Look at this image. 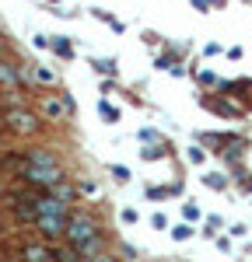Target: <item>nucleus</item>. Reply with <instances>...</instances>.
<instances>
[{"label": "nucleus", "instance_id": "f257e3e1", "mask_svg": "<svg viewBox=\"0 0 252 262\" xmlns=\"http://www.w3.org/2000/svg\"><path fill=\"white\" fill-rule=\"evenodd\" d=\"M91 238H102L98 221H95L88 210H74V213H70V224H67V238H63V242L74 245V248H81V245L91 242Z\"/></svg>", "mask_w": 252, "mask_h": 262}, {"label": "nucleus", "instance_id": "f03ea898", "mask_svg": "<svg viewBox=\"0 0 252 262\" xmlns=\"http://www.w3.org/2000/svg\"><path fill=\"white\" fill-rule=\"evenodd\" d=\"M4 129L14 133V137H35L42 129V116L32 112V108H25V105H14V108L4 112Z\"/></svg>", "mask_w": 252, "mask_h": 262}, {"label": "nucleus", "instance_id": "7ed1b4c3", "mask_svg": "<svg viewBox=\"0 0 252 262\" xmlns=\"http://www.w3.org/2000/svg\"><path fill=\"white\" fill-rule=\"evenodd\" d=\"M18 179L32 189H42V192H53L60 182H67V171L63 168H35V164H21Z\"/></svg>", "mask_w": 252, "mask_h": 262}, {"label": "nucleus", "instance_id": "20e7f679", "mask_svg": "<svg viewBox=\"0 0 252 262\" xmlns=\"http://www.w3.org/2000/svg\"><path fill=\"white\" fill-rule=\"evenodd\" d=\"M70 108H74V101L67 98V95H42L39 98V116L46 122H60L70 116Z\"/></svg>", "mask_w": 252, "mask_h": 262}, {"label": "nucleus", "instance_id": "39448f33", "mask_svg": "<svg viewBox=\"0 0 252 262\" xmlns=\"http://www.w3.org/2000/svg\"><path fill=\"white\" fill-rule=\"evenodd\" d=\"M35 210H39V217H70V213H74V206L56 200L53 192H39V196H35Z\"/></svg>", "mask_w": 252, "mask_h": 262}, {"label": "nucleus", "instance_id": "423d86ee", "mask_svg": "<svg viewBox=\"0 0 252 262\" xmlns=\"http://www.w3.org/2000/svg\"><path fill=\"white\" fill-rule=\"evenodd\" d=\"M67 224H70V217H39L35 227L42 231V238L53 245V242H63L67 238Z\"/></svg>", "mask_w": 252, "mask_h": 262}, {"label": "nucleus", "instance_id": "0eeeda50", "mask_svg": "<svg viewBox=\"0 0 252 262\" xmlns=\"http://www.w3.org/2000/svg\"><path fill=\"white\" fill-rule=\"evenodd\" d=\"M25 77H28L25 67H18V63L0 56V88H18V84H25Z\"/></svg>", "mask_w": 252, "mask_h": 262}, {"label": "nucleus", "instance_id": "6e6552de", "mask_svg": "<svg viewBox=\"0 0 252 262\" xmlns=\"http://www.w3.org/2000/svg\"><path fill=\"white\" fill-rule=\"evenodd\" d=\"M21 259L25 262H56V252H53V245L28 242L25 248H21Z\"/></svg>", "mask_w": 252, "mask_h": 262}, {"label": "nucleus", "instance_id": "1a4fd4ad", "mask_svg": "<svg viewBox=\"0 0 252 262\" xmlns=\"http://www.w3.org/2000/svg\"><path fill=\"white\" fill-rule=\"evenodd\" d=\"M25 164H35V168H60V158L53 150H28Z\"/></svg>", "mask_w": 252, "mask_h": 262}, {"label": "nucleus", "instance_id": "9d476101", "mask_svg": "<svg viewBox=\"0 0 252 262\" xmlns=\"http://www.w3.org/2000/svg\"><path fill=\"white\" fill-rule=\"evenodd\" d=\"M77 252H81L84 259L91 262V259H95V255H102V252H105V238H91V242H84L81 248H77Z\"/></svg>", "mask_w": 252, "mask_h": 262}, {"label": "nucleus", "instance_id": "9b49d317", "mask_svg": "<svg viewBox=\"0 0 252 262\" xmlns=\"http://www.w3.org/2000/svg\"><path fill=\"white\" fill-rule=\"evenodd\" d=\"M53 196H56V200H63V203H70V206H74V196H77V192H74V185H70V179H67V182H60V185H56V189H53Z\"/></svg>", "mask_w": 252, "mask_h": 262}, {"label": "nucleus", "instance_id": "f8f14e48", "mask_svg": "<svg viewBox=\"0 0 252 262\" xmlns=\"http://www.w3.org/2000/svg\"><path fill=\"white\" fill-rule=\"evenodd\" d=\"M35 81H39V84H56V70H49V67H35Z\"/></svg>", "mask_w": 252, "mask_h": 262}, {"label": "nucleus", "instance_id": "ddd939ff", "mask_svg": "<svg viewBox=\"0 0 252 262\" xmlns=\"http://www.w3.org/2000/svg\"><path fill=\"white\" fill-rule=\"evenodd\" d=\"M98 112H102V119H109V122H119V108H112L109 101H98Z\"/></svg>", "mask_w": 252, "mask_h": 262}, {"label": "nucleus", "instance_id": "4468645a", "mask_svg": "<svg viewBox=\"0 0 252 262\" xmlns=\"http://www.w3.org/2000/svg\"><path fill=\"white\" fill-rule=\"evenodd\" d=\"M53 49H56V56H63V60H67V56L74 53V49H70V42L63 39V35H60V39H53Z\"/></svg>", "mask_w": 252, "mask_h": 262}, {"label": "nucleus", "instance_id": "2eb2a0df", "mask_svg": "<svg viewBox=\"0 0 252 262\" xmlns=\"http://www.w3.org/2000/svg\"><path fill=\"white\" fill-rule=\"evenodd\" d=\"M203 179H207L210 189H224V185H228V179H224V175H217V171H210V175H203Z\"/></svg>", "mask_w": 252, "mask_h": 262}, {"label": "nucleus", "instance_id": "dca6fc26", "mask_svg": "<svg viewBox=\"0 0 252 262\" xmlns=\"http://www.w3.org/2000/svg\"><path fill=\"white\" fill-rule=\"evenodd\" d=\"M95 67H98L102 74H109V77L116 74V60H95Z\"/></svg>", "mask_w": 252, "mask_h": 262}, {"label": "nucleus", "instance_id": "f3484780", "mask_svg": "<svg viewBox=\"0 0 252 262\" xmlns=\"http://www.w3.org/2000/svg\"><path fill=\"white\" fill-rule=\"evenodd\" d=\"M182 217H186V221H200V206H196V203L182 206Z\"/></svg>", "mask_w": 252, "mask_h": 262}, {"label": "nucleus", "instance_id": "a211bd4d", "mask_svg": "<svg viewBox=\"0 0 252 262\" xmlns=\"http://www.w3.org/2000/svg\"><path fill=\"white\" fill-rule=\"evenodd\" d=\"M189 234H193V231H189L186 224H182V227H175V234H172V238H175V242H186Z\"/></svg>", "mask_w": 252, "mask_h": 262}, {"label": "nucleus", "instance_id": "6ab92c4d", "mask_svg": "<svg viewBox=\"0 0 252 262\" xmlns=\"http://www.w3.org/2000/svg\"><path fill=\"white\" fill-rule=\"evenodd\" d=\"M112 175H116L119 182H126V179H130V171H126L123 164H112Z\"/></svg>", "mask_w": 252, "mask_h": 262}, {"label": "nucleus", "instance_id": "aec40b11", "mask_svg": "<svg viewBox=\"0 0 252 262\" xmlns=\"http://www.w3.org/2000/svg\"><path fill=\"white\" fill-rule=\"evenodd\" d=\"M144 158H147V161H154V158H161V147H147V150H144Z\"/></svg>", "mask_w": 252, "mask_h": 262}, {"label": "nucleus", "instance_id": "412c9836", "mask_svg": "<svg viewBox=\"0 0 252 262\" xmlns=\"http://www.w3.org/2000/svg\"><path fill=\"white\" fill-rule=\"evenodd\" d=\"M189 161L200 164V161H203V150H200V147H193V150H189Z\"/></svg>", "mask_w": 252, "mask_h": 262}, {"label": "nucleus", "instance_id": "4be33fe9", "mask_svg": "<svg viewBox=\"0 0 252 262\" xmlns=\"http://www.w3.org/2000/svg\"><path fill=\"white\" fill-rule=\"evenodd\" d=\"M123 224H137V210H123Z\"/></svg>", "mask_w": 252, "mask_h": 262}, {"label": "nucleus", "instance_id": "5701e85b", "mask_svg": "<svg viewBox=\"0 0 252 262\" xmlns=\"http://www.w3.org/2000/svg\"><path fill=\"white\" fill-rule=\"evenodd\" d=\"M151 224H154V227L161 231V227H165V213H154V217H151Z\"/></svg>", "mask_w": 252, "mask_h": 262}, {"label": "nucleus", "instance_id": "b1692460", "mask_svg": "<svg viewBox=\"0 0 252 262\" xmlns=\"http://www.w3.org/2000/svg\"><path fill=\"white\" fill-rule=\"evenodd\" d=\"M193 7H196V11H207V7H210V0H193Z\"/></svg>", "mask_w": 252, "mask_h": 262}, {"label": "nucleus", "instance_id": "393cba45", "mask_svg": "<svg viewBox=\"0 0 252 262\" xmlns=\"http://www.w3.org/2000/svg\"><path fill=\"white\" fill-rule=\"evenodd\" d=\"M91 262H116V259H112V255H105V252H102V255H95Z\"/></svg>", "mask_w": 252, "mask_h": 262}, {"label": "nucleus", "instance_id": "a878e982", "mask_svg": "<svg viewBox=\"0 0 252 262\" xmlns=\"http://www.w3.org/2000/svg\"><path fill=\"white\" fill-rule=\"evenodd\" d=\"M0 129H4V108H0Z\"/></svg>", "mask_w": 252, "mask_h": 262}, {"label": "nucleus", "instance_id": "bb28decb", "mask_svg": "<svg viewBox=\"0 0 252 262\" xmlns=\"http://www.w3.org/2000/svg\"><path fill=\"white\" fill-rule=\"evenodd\" d=\"M249 189H252V179H249Z\"/></svg>", "mask_w": 252, "mask_h": 262}, {"label": "nucleus", "instance_id": "cd10ccee", "mask_svg": "<svg viewBox=\"0 0 252 262\" xmlns=\"http://www.w3.org/2000/svg\"><path fill=\"white\" fill-rule=\"evenodd\" d=\"M0 262H4V259H0Z\"/></svg>", "mask_w": 252, "mask_h": 262}]
</instances>
